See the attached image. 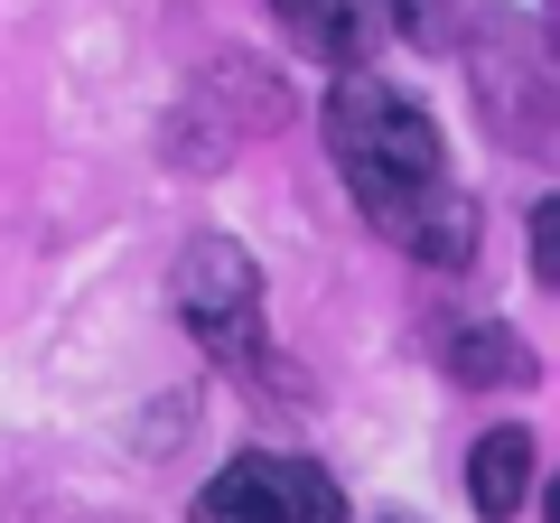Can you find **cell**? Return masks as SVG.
Here are the masks:
<instances>
[{
    "label": "cell",
    "instance_id": "277c9868",
    "mask_svg": "<svg viewBox=\"0 0 560 523\" xmlns=\"http://www.w3.org/2000/svg\"><path fill=\"white\" fill-rule=\"evenodd\" d=\"M271 496H280V458H271V449H243L234 467L206 477L197 523H261V514H271Z\"/></svg>",
    "mask_w": 560,
    "mask_h": 523
},
{
    "label": "cell",
    "instance_id": "5b68a950",
    "mask_svg": "<svg viewBox=\"0 0 560 523\" xmlns=\"http://www.w3.org/2000/svg\"><path fill=\"white\" fill-rule=\"evenodd\" d=\"M261 523H346V496L318 458H280V496H271Z\"/></svg>",
    "mask_w": 560,
    "mask_h": 523
},
{
    "label": "cell",
    "instance_id": "3957f363",
    "mask_svg": "<svg viewBox=\"0 0 560 523\" xmlns=\"http://www.w3.org/2000/svg\"><path fill=\"white\" fill-rule=\"evenodd\" d=\"M523 496H533V430L495 421L467 449V504H477L486 523H504V514H523Z\"/></svg>",
    "mask_w": 560,
    "mask_h": 523
},
{
    "label": "cell",
    "instance_id": "6da1fadb",
    "mask_svg": "<svg viewBox=\"0 0 560 523\" xmlns=\"http://www.w3.org/2000/svg\"><path fill=\"white\" fill-rule=\"evenodd\" d=\"M327 150H337L346 187H355V206L374 216L383 243H393V224L411 216L430 187H448V150H440V131H430V113H420L411 94H393L383 75H346L337 94H327Z\"/></svg>",
    "mask_w": 560,
    "mask_h": 523
},
{
    "label": "cell",
    "instance_id": "7a4b0ae2",
    "mask_svg": "<svg viewBox=\"0 0 560 523\" xmlns=\"http://www.w3.org/2000/svg\"><path fill=\"white\" fill-rule=\"evenodd\" d=\"M178 318L197 327L215 356H253V337H261V271H253V253L243 243H224V234H197L178 253Z\"/></svg>",
    "mask_w": 560,
    "mask_h": 523
},
{
    "label": "cell",
    "instance_id": "8992f818",
    "mask_svg": "<svg viewBox=\"0 0 560 523\" xmlns=\"http://www.w3.org/2000/svg\"><path fill=\"white\" fill-rule=\"evenodd\" d=\"M318 57H355V0H290Z\"/></svg>",
    "mask_w": 560,
    "mask_h": 523
}]
</instances>
